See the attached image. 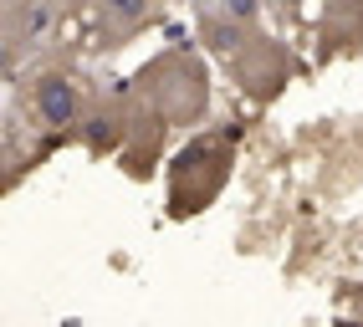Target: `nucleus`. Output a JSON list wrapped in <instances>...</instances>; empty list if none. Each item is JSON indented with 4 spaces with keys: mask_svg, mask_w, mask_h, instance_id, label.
<instances>
[{
    "mask_svg": "<svg viewBox=\"0 0 363 327\" xmlns=\"http://www.w3.org/2000/svg\"><path fill=\"white\" fill-rule=\"evenodd\" d=\"M200 41L246 82L251 98H272V92H281V82L292 77L286 46L277 36H266L261 26H240V21H230L220 11H200Z\"/></svg>",
    "mask_w": 363,
    "mask_h": 327,
    "instance_id": "1",
    "label": "nucleus"
},
{
    "mask_svg": "<svg viewBox=\"0 0 363 327\" xmlns=\"http://www.w3.org/2000/svg\"><path fill=\"white\" fill-rule=\"evenodd\" d=\"M138 87V103L154 113L159 123H184V118H200L205 113V72L195 57L184 52H164L154 67H143L133 77Z\"/></svg>",
    "mask_w": 363,
    "mask_h": 327,
    "instance_id": "2",
    "label": "nucleus"
},
{
    "mask_svg": "<svg viewBox=\"0 0 363 327\" xmlns=\"http://www.w3.org/2000/svg\"><path fill=\"white\" fill-rule=\"evenodd\" d=\"M26 108L36 128L46 133H72L87 123V92L77 82V72H67V67H41L26 87Z\"/></svg>",
    "mask_w": 363,
    "mask_h": 327,
    "instance_id": "3",
    "label": "nucleus"
},
{
    "mask_svg": "<svg viewBox=\"0 0 363 327\" xmlns=\"http://www.w3.org/2000/svg\"><path fill=\"white\" fill-rule=\"evenodd\" d=\"M169 0H92V46L98 52H123L133 36L159 26Z\"/></svg>",
    "mask_w": 363,
    "mask_h": 327,
    "instance_id": "4",
    "label": "nucleus"
},
{
    "mask_svg": "<svg viewBox=\"0 0 363 327\" xmlns=\"http://www.w3.org/2000/svg\"><path fill=\"white\" fill-rule=\"evenodd\" d=\"M200 11H220L230 21H240V26H261V16H266V0H195Z\"/></svg>",
    "mask_w": 363,
    "mask_h": 327,
    "instance_id": "5",
    "label": "nucleus"
}]
</instances>
